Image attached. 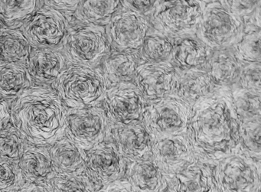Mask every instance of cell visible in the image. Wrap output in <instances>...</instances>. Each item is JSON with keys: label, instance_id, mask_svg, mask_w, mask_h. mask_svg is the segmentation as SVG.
Wrapping results in <instances>:
<instances>
[{"label": "cell", "instance_id": "6da1fadb", "mask_svg": "<svg viewBox=\"0 0 261 192\" xmlns=\"http://www.w3.org/2000/svg\"><path fill=\"white\" fill-rule=\"evenodd\" d=\"M187 135L197 159L212 166L240 147L230 88H217L192 105Z\"/></svg>", "mask_w": 261, "mask_h": 192}, {"label": "cell", "instance_id": "7a4b0ae2", "mask_svg": "<svg viewBox=\"0 0 261 192\" xmlns=\"http://www.w3.org/2000/svg\"><path fill=\"white\" fill-rule=\"evenodd\" d=\"M66 109L53 87L34 84L13 100L10 122L28 144L48 147L65 135Z\"/></svg>", "mask_w": 261, "mask_h": 192}, {"label": "cell", "instance_id": "3957f363", "mask_svg": "<svg viewBox=\"0 0 261 192\" xmlns=\"http://www.w3.org/2000/svg\"><path fill=\"white\" fill-rule=\"evenodd\" d=\"M53 88L67 108L101 106L108 85L100 68L69 64Z\"/></svg>", "mask_w": 261, "mask_h": 192}, {"label": "cell", "instance_id": "277c9868", "mask_svg": "<svg viewBox=\"0 0 261 192\" xmlns=\"http://www.w3.org/2000/svg\"><path fill=\"white\" fill-rule=\"evenodd\" d=\"M204 7L201 0H157L146 16L153 30L175 39L195 35Z\"/></svg>", "mask_w": 261, "mask_h": 192}, {"label": "cell", "instance_id": "5b68a950", "mask_svg": "<svg viewBox=\"0 0 261 192\" xmlns=\"http://www.w3.org/2000/svg\"><path fill=\"white\" fill-rule=\"evenodd\" d=\"M218 192H260V160L241 146L213 166Z\"/></svg>", "mask_w": 261, "mask_h": 192}, {"label": "cell", "instance_id": "8992f818", "mask_svg": "<svg viewBox=\"0 0 261 192\" xmlns=\"http://www.w3.org/2000/svg\"><path fill=\"white\" fill-rule=\"evenodd\" d=\"M244 21L218 0L205 5L195 36L212 51L231 48L244 33Z\"/></svg>", "mask_w": 261, "mask_h": 192}, {"label": "cell", "instance_id": "52a82bcc", "mask_svg": "<svg viewBox=\"0 0 261 192\" xmlns=\"http://www.w3.org/2000/svg\"><path fill=\"white\" fill-rule=\"evenodd\" d=\"M192 105L175 96L149 100L141 122L152 140L187 133Z\"/></svg>", "mask_w": 261, "mask_h": 192}, {"label": "cell", "instance_id": "ba28073f", "mask_svg": "<svg viewBox=\"0 0 261 192\" xmlns=\"http://www.w3.org/2000/svg\"><path fill=\"white\" fill-rule=\"evenodd\" d=\"M111 49L105 26L92 24L71 27L62 47L68 63L91 68L101 65Z\"/></svg>", "mask_w": 261, "mask_h": 192}, {"label": "cell", "instance_id": "9c48e42d", "mask_svg": "<svg viewBox=\"0 0 261 192\" xmlns=\"http://www.w3.org/2000/svg\"><path fill=\"white\" fill-rule=\"evenodd\" d=\"M68 15L53 7H41L21 25L32 48H62L71 30Z\"/></svg>", "mask_w": 261, "mask_h": 192}, {"label": "cell", "instance_id": "30bf717a", "mask_svg": "<svg viewBox=\"0 0 261 192\" xmlns=\"http://www.w3.org/2000/svg\"><path fill=\"white\" fill-rule=\"evenodd\" d=\"M109 125L101 106L67 108L65 135L87 151L106 140Z\"/></svg>", "mask_w": 261, "mask_h": 192}, {"label": "cell", "instance_id": "8fae6325", "mask_svg": "<svg viewBox=\"0 0 261 192\" xmlns=\"http://www.w3.org/2000/svg\"><path fill=\"white\" fill-rule=\"evenodd\" d=\"M151 28L145 15L123 7L105 25L110 45L115 51H139Z\"/></svg>", "mask_w": 261, "mask_h": 192}, {"label": "cell", "instance_id": "7c38bea8", "mask_svg": "<svg viewBox=\"0 0 261 192\" xmlns=\"http://www.w3.org/2000/svg\"><path fill=\"white\" fill-rule=\"evenodd\" d=\"M146 103L134 82H125L107 89L101 106L110 123H128L141 120Z\"/></svg>", "mask_w": 261, "mask_h": 192}, {"label": "cell", "instance_id": "4fadbf2b", "mask_svg": "<svg viewBox=\"0 0 261 192\" xmlns=\"http://www.w3.org/2000/svg\"><path fill=\"white\" fill-rule=\"evenodd\" d=\"M127 164L117 146L108 139L86 151L85 169L98 187L124 178Z\"/></svg>", "mask_w": 261, "mask_h": 192}, {"label": "cell", "instance_id": "5bb4252c", "mask_svg": "<svg viewBox=\"0 0 261 192\" xmlns=\"http://www.w3.org/2000/svg\"><path fill=\"white\" fill-rule=\"evenodd\" d=\"M151 155L167 180L197 159L187 133L152 140Z\"/></svg>", "mask_w": 261, "mask_h": 192}, {"label": "cell", "instance_id": "9a60e30c", "mask_svg": "<svg viewBox=\"0 0 261 192\" xmlns=\"http://www.w3.org/2000/svg\"><path fill=\"white\" fill-rule=\"evenodd\" d=\"M107 139L117 146L127 162L151 155L152 140L141 120L128 123H110Z\"/></svg>", "mask_w": 261, "mask_h": 192}, {"label": "cell", "instance_id": "2e32d148", "mask_svg": "<svg viewBox=\"0 0 261 192\" xmlns=\"http://www.w3.org/2000/svg\"><path fill=\"white\" fill-rule=\"evenodd\" d=\"M176 70L169 62L150 63L140 62L136 72L134 84L146 101L172 94Z\"/></svg>", "mask_w": 261, "mask_h": 192}, {"label": "cell", "instance_id": "e0dca14e", "mask_svg": "<svg viewBox=\"0 0 261 192\" xmlns=\"http://www.w3.org/2000/svg\"><path fill=\"white\" fill-rule=\"evenodd\" d=\"M167 181L169 192H218L213 166L199 159L185 166Z\"/></svg>", "mask_w": 261, "mask_h": 192}, {"label": "cell", "instance_id": "ac0fdd59", "mask_svg": "<svg viewBox=\"0 0 261 192\" xmlns=\"http://www.w3.org/2000/svg\"><path fill=\"white\" fill-rule=\"evenodd\" d=\"M68 65L62 48H32L27 68L35 85L53 87Z\"/></svg>", "mask_w": 261, "mask_h": 192}, {"label": "cell", "instance_id": "d6986e66", "mask_svg": "<svg viewBox=\"0 0 261 192\" xmlns=\"http://www.w3.org/2000/svg\"><path fill=\"white\" fill-rule=\"evenodd\" d=\"M217 89L204 68L177 71L172 95L193 105Z\"/></svg>", "mask_w": 261, "mask_h": 192}, {"label": "cell", "instance_id": "ffe728a7", "mask_svg": "<svg viewBox=\"0 0 261 192\" xmlns=\"http://www.w3.org/2000/svg\"><path fill=\"white\" fill-rule=\"evenodd\" d=\"M124 178L139 192H165L168 181L152 155L128 162Z\"/></svg>", "mask_w": 261, "mask_h": 192}, {"label": "cell", "instance_id": "44dd1931", "mask_svg": "<svg viewBox=\"0 0 261 192\" xmlns=\"http://www.w3.org/2000/svg\"><path fill=\"white\" fill-rule=\"evenodd\" d=\"M212 52L195 35L175 38L169 63L177 71L204 68Z\"/></svg>", "mask_w": 261, "mask_h": 192}, {"label": "cell", "instance_id": "7402d4cb", "mask_svg": "<svg viewBox=\"0 0 261 192\" xmlns=\"http://www.w3.org/2000/svg\"><path fill=\"white\" fill-rule=\"evenodd\" d=\"M242 65L231 47L212 51L204 68L217 88H231L238 82Z\"/></svg>", "mask_w": 261, "mask_h": 192}, {"label": "cell", "instance_id": "603a6c76", "mask_svg": "<svg viewBox=\"0 0 261 192\" xmlns=\"http://www.w3.org/2000/svg\"><path fill=\"white\" fill-rule=\"evenodd\" d=\"M19 166L25 182H49L56 175L47 146L29 144Z\"/></svg>", "mask_w": 261, "mask_h": 192}, {"label": "cell", "instance_id": "cb8c5ba5", "mask_svg": "<svg viewBox=\"0 0 261 192\" xmlns=\"http://www.w3.org/2000/svg\"><path fill=\"white\" fill-rule=\"evenodd\" d=\"M139 51H115L110 54L102 62L100 68L108 88L120 83L134 82L140 65Z\"/></svg>", "mask_w": 261, "mask_h": 192}, {"label": "cell", "instance_id": "d4e9b609", "mask_svg": "<svg viewBox=\"0 0 261 192\" xmlns=\"http://www.w3.org/2000/svg\"><path fill=\"white\" fill-rule=\"evenodd\" d=\"M48 150L56 174L85 169L86 151L65 135L48 146Z\"/></svg>", "mask_w": 261, "mask_h": 192}, {"label": "cell", "instance_id": "484cf974", "mask_svg": "<svg viewBox=\"0 0 261 192\" xmlns=\"http://www.w3.org/2000/svg\"><path fill=\"white\" fill-rule=\"evenodd\" d=\"M31 45L20 28H3L0 31V65H27Z\"/></svg>", "mask_w": 261, "mask_h": 192}, {"label": "cell", "instance_id": "4316f807", "mask_svg": "<svg viewBox=\"0 0 261 192\" xmlns=\"http://www.w3.org/2000/svg\"><path fill=\"white\" fill-rule=\"evenodd\" d=\"M34 85L27 65H0V98L14 100Z\"/></svg>", "mask_w": 261, "mask_h": 192}, {"label": "cell", "instance_id": "83f0119b", "mask_svg": "<svg viewBox=\"0 0 261 192\" xmlns=\"http://www.w3.org/2000/svg\"><path fill=\"white\" fill-rule=\"evenodd\" d=\"M121 7L120 0H82L73 16L82 24L105 26Z\"/></svg>", "mask_w": 261, "mask_h": 192}, {"label": "cell", "instance_id": "f1b7e54d", "mask_svg": "<svg viewBox=\"0 0 261 192\" xmlns=\"http://www.w3.org/2000/svg\"><path fill=\"white\" fill-rule=\"evenodd\" d=\"M42 0H0V25L20 28L41 7Z\"/></svg>", "mask_w": 261, "mask_h": 192}, {"label": "cell", "instance_id": "f546056e", "mask_svg": "<svg viewBox=\"0 0 261 192\" xmlns=\"http://www.w3.org/2000/svg\"><path fill=\"white\" fill-rule=\"evenodd\" d=\"M174 46V39L156 30H149L139 50L141 62L150 63L169 62Z\"/></svg>", "mask_w": 261, "mask_h": 192}, {"label": "cell", "instance_id": "4dcf8cb0", "mask_svg": "<svg viewBox=\"0 0 261 192\" xmlns=\"http://www.w3.org/2000/svg\"><path fill=\"white\" fill-rule=\"evenodd\" d=\"M230 89L238 123L261 121L260 92L238 87Z\"/></svg>", "mask_w": 261, "mask_h": 192}, {"label": "cell", "instance_id": "1f68e13d", "mask_svg": "<svg viewBox=\"0 0 261 192\" xmlns=\"http://www.w3.org/2000/svg\"><path fill=\"white\" fill-rule=\"evenodd\" d=\"M49 183L55 192H96L99 188L85 169L56 174Z\"/></svg>", "mask_w": 261, "mask_h": 192}, {"label": "cell", "instance_id": "d6a6232c", "mask_svg": "<svg viewBox=\"0 0 261 192\" xmlns=\"http://www.w3.org/2000/svg\"><path fill=\"white\" fill-rule=\"evenodd\" d=\"M260 27L252 25L232 47L241 63H260Z\"/></svg>", "mask_w": 261, "mask_h": 192}, {"label": "cell", "instance_id": "836d02e7", "mask_svg": "<svg viewBox=\"0 0 261 192\" xmlns=\"http://www.w3.org/2000/svg\"><path fill=\"white\" fill-rule=\"evenodd\" d=\"M28 145L13 125L0 129V158L19 162Z\"/></svg>", "mask_w": 261, "mask_h": 192}, {"label": "cell", "instance_id": "e575fe53", "mask_svg": "<svg viewBox=\"0 0 261 192\" xmlns=\"http://www.w3.org/2000/svg\"><path fill=\"white\" fill-rule=\"evenodd\" d=\"M261 121L239 123L240 146L253 158L260 160Z\"/></svg>", "mask_w": 261, "mask_h": 192}, {"label": "cell", "instance_id": "d590c367", "mask_svg": "<svg viewBox=\"0 0 261 192\" xmlns=\"http://www.w3.org/2000/svg\"><path fill=\"white\" fill-rule=\"evenodd\" d=\"M25 183L19 162L0 158V192H17Z\"/></svg>", "mask_w": 261, "mask_h": 192}, {"label": "cell", "instance_id": "8d00e7d4", "mask_svg": "<svg viewBox=\"0 0 261 192\" xmlns=\"http://www.w3.org/2000/svg\"><path fill=\"white\" fill-rule=\"evenodd\" d=\"M233 87L260 92V63L243 64L239 78Z\"/></svg>", "mask_w": 261, "mask_h": 192}, {"label": "cell", "instance_id": "74e56055", "mask_svg": "<svg viewBox=\"0 0 261 192\" xmlns=\"http://www.w3.org/2000/svg\"><path fill=\"white\" fill-rule=\"evenodd\" d=\"M233 14L243 21L248 20L259 12L260 0H220Z\"/></svg>", "mask_w": 261, "mask_h": 192}, {"label": "cell", "instance_id": "f35d334b", "mask_svg": "<svg viewBox=\"0 0 261 192\" xmlns=\"http://www.w3.org/2000/svg\"><path fill=\"white\" fill-rule=\"evenodd\" d=\"M121 7L136 13L147 16L156 4L157 0H120Z\"/></svg>", "mask_w": 261, "mask_h": 192}, {"label": "cell", "instance_id": "ab89813d", "mask_svg": "<svg viewBox=\"0 0 261 192\" xmlns=\"http://www.w3.org/2000/svg\"><path fill=\"white\" fill-rule=\"evenodd\" d=\"M96 192H139L133 187L126 178L116 180L105 185L100 186Z\"/></svg>", "mask_w": 261, "mask_h": 192}, {"label": "cell", "instance_id": "60d3db41", "mask_svg": "<svg viewBox=\"0 0 261 192\" xmlns=\"http://www.w3.org/2000/svg\"><path fill=\"white\" fill-rule=\"evenodd\" d=\"M46 6L67 15L73 14L82 0H44Z\"/></svg>", "mask_w": 261, "mask_h": 192}, {"label": "cell", "instance_id": "b9f144b4", "mask_svg": "<svg viewBox=\"0 0 261 192\" xmlns=\"http://www.w3.org/2000/svg\"><path fill=\"white\" fill-rule=\"evenodd\" d=\"M17 192H55L49 182H25Z\"/></svg>", "mask_w": 261, "mask_h": 192}, {"label": "cell", "instance_id": "7bdbcfd3", "mask_svg": "<svg viewBox=\"0 0 261 192\" xmlns=\"http://www.w3.org/2000/svg\"><path fill=\"white\" fill-rule=\"evenodd\" d=\"M10 105L8 100L0 98V129H4L10 124Z\"/></svg>", "mask_w": 261, "mask_h": 192}, {"label": "cell", "instance_id": "ee69618b", "mask_svg": "<svg viewBox=\"0 0 261 192\" xmlns=\"http://www.w3.org/2000/svg\"><path fill=\"white\" fill-rule=\"evenodd\" d=\"M201 1L205 4V3L214 2V1H218V0H201Z\"/></svg>", "mask_w": 261, "mask_h": 192}, {"label": "cell", "instance_id": "f6af8a7d", "mask_svg": "<svg viewBox=\"0 0 261 192\" xmlns=\"http://www.w3.org/2000/svg\"><path fill=\"white\" fill-rule=\"evenodd\" d=\"M2 29H3V27L1 26V25H0V31H1V30H2Z\"/></svg>", "mask_w": 261, "mask_h": 192}, {"label": "cell", "instance_id": "bcb514c9", "mask_svg": "<svg viewBox=\"0 0 261 192\" xmlns=\"http://www.w3.org/2000/svg\"><path fill=\"white\" fill-rule=\"evenodd\" d=\"M165 192H169V191H168V190H167V191H165Z\"/></svg>", "mask_w": 261, "mask_h": 192}]
</instances>
